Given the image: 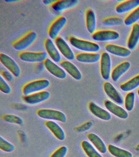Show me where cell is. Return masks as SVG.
Segmentation results:
<instances>
[{"label": "cell", "instance_id": "obj_1", "mask_svg": "<svg viewBox=\"0 0 139 157\" xmlns=\"http://www.w3.org/2000/svg\"><path fill=\"white\" fill-rule=\"evenodd\" d=\"M69 42L75 48L86 52L96 53L99 51L101 49L99 45L96 43L74 36L69 38Z\"/></svg>", "mask_w": 139, "mask_h": 157}, {"label": "cell", "instance_id": "obj_2", "mask_svg": "<svg viewBox=\"0 0 139 157\" xmlns=\"http://www.w3.org/2000/svg\"><path fill=\"white\" fill-rule=\"evenodd\" d=\"M50 85L49 81L47 79L36 80L29 82L23 88V93L25 96H27L34 93L42 91L48 88Z\"/></svg>", "mask_w": 139, "mask_h": 157}, {"label": "cell", "instance_id": "obj_3", "mask_svg": "<svg viewBox=\"0 0 139 157\" xmlns=\"http://www.w3.org/2000/svg\"><path fill=\"white\" fill-rule=\"evenodd\" d=\"M38 116L41 118L49 121L65 123L67 121L65 114L60 110L51 109H41L37 112Z\"/></svg>", "mask_w": 139, "mask_h": 157}, {"label": "cell", "instance_id": "obj_4", "mask_svg": "<svg viewBox=\"0 0 139 157\" xmlns=\"http://www.w3.org/2000/svg\"><path fill=\"white\" fill-rule=\"evenodd\" d=\"M37 34L36 32L30 31L22 37L13 44V47L18 51H23L31 46L36 40Z\"/></svg>", "mask_w": 139, "mask_h": 157}, {"label": "cell", "instance_id": "obj_5", "mask_svg": "<svg viewBox=\"0 0 139 157\" xmlns=\"http://www.w3.org/2000/svg\"><path fill=\"white\" fill-rule=\"evenodd\" d=\"M0 61L2 64L16 77H20L21 70L17 63L12 58L4 53L0 54Z\"/></svg>", "mask_w": 139, "mask_h": 157}, {"label": "cell", "instance_id": "obj_6", "mask_svg": "<svg viewBox=\"0 0 139 157\" xmlns=\"http://www.w3.org/2000/svg\"><path fill=\"white\" fill-rule=\"evenodd\" d=\"M19 57L22 61L28 63L44 62L47 57V53L45 52H23L19 54Z\"/></svg>", "mask_w": 139, "mask_h": 157}, {"label": "cell", "instance_id": "obj_7", "mask_svg": "<svg viewBox=\"0 0 139 157\" xmlns=\"http://www.w3.org/2000/svg\"><path fill=\"white\" fill-rule=\"evenodd\" d=\"M50 96L51 94L49 92L44 90L30 95L25 96L24 100L27 104L35 105L46 101L49 99Z\"/></svg>", "mask_w": 139, "mask_h": 157}, {"label": "cell", "instance_id": "obj_8", "mask_svg": "<svg viewBox=\"0 0 139 157\" xmlns=\"http://www.w3.org/2000/svg\"><path fill=\"white\" fill-rule=\"evenodd\" d=\"M67 19L64 16L57 18L50 26L48 30L49 36L52 39H56L58 34L67 24Z\"/></svg>", "mask_w": 139, "mask_h": 157}, {"label": "cell", "instance_id": "obj_9", "mask_svg": "<svg viewBox=\"0 0 139 157\" xmlns=\"http://www.w3.org/2000/svg\"><path fill=\"white\" fill-rule=\"evenodd\" d=\"M103 88L105 93L112 101L118 105H123L124 103L123 97L112 83L105 82Z\"/></svg>", "mask_w": 139, "mask_h": 157}, {"label": "cell", "instance_id": "obj_10", "mask_svg": "<svg viewBox=\"0 0 139 157\" xmlns=\"http://www.w3.org/2000/svg\"><path fill=\"white\" fill-rule=\"evenodd\" d=\"M112 61L109 54L104 52L102 54L101 59V72L102 78L108 80L111 75Z\"/></svg>", "mask_w": 139, "mask_h": 157}, {"label": "cell", "instance_id": "obj_11", "mask_svg": "<svg viewBox=\"0 0 139 157\" xmlns=\"http://www.w3.org/2000/svg\"><path fill=\"white\" fill-rule=\"evenodd\" d=\"M44 66L47 71L57 78L60 79L67 78L66 71L50 59H47L44 61Z\"/></svg>", "mask_w": 139, "mask_h": 157}, {"label": "cell", "instance_id": "obj_12", "mask_svg": "<svg viewBox=\"0 0 139 157\" xmlns=\"http://www.w3.org/2000/svg\"><path fill=\"white\" fill-rule=\"evenodd\" d=\"M92 39L96 41H109L118 40L119 34L118 32L112 30H101L95 32Z\"/></svg>", "mask_w": 139, "mask_h": 157}, {"label": "cell", "instance_id": "obj_13", "mask_svg": "<svg viewBox=\"0 0 139 157\" xmlns=\"http://www.w3.org/2000/svg\"><path fill=\"white\" fill-rule=\"evenodd\" d=\"M56 46L60 52L67 59L73 61L75 58L73 50L63 38L58 36L55 39Z\"/></svg>", "mask_w": 139, "mask_h": 157}, {"label": "cell", "instance_id": "obj_14", "mask_svg": "<svg viewBox=\"0 0 139 157\" xmlns=\"http://www.w3.org/2000/svg\"><path fill=\"white\" fill-rule=\"evenodd\" d=\"M104 106L109 112L119 118L126 120L129 117L127 112L119 105L109 100L104 102Z\"/></svg>", "mask_w": 139, "mask_h": 157}, {"label": "cell", "instance_id": "obj_15", "mask_svg": "<svg viewBox=\"0 0 139 157\" xmlns=\"http://www.w3.org/2000/svg\"><path fill=\"white\" fill-rule=\"evenodd\" d=\"M45 46L47 55H49L53 62L56 63L61 62L62 57L60 53L52 39H46L45 42Z\"/></svg>", "mask_w": 139, "mask_h": 157}, {"label": "cell", "instance_id": "obj_16", "mask_svg": "<svg viewBox=\"0 0 139 157\" xmlns=\"http://www.w3.org/2000/svg\"><path fill=\"white\" fill-rule=\"evenodd\" d=\"M89 109L93 115L101 120L108 121L112 119V115L109 112L98 106L93 102L89 104Z\"/></svg>", "mask_w": 139, "mask_h": 157}, {"label": "cell", "instance_id": "obj_17", "mask_svg": "<svg viewBox=\"0 0 139 157\" xmlns=\"http://www.w3.org/2000/svg\"><path fill=\"white\" fill-rule=\"evenodd\" d=\"M60 65L63 69L74 79L77 81L81 80L82 75L79 69L70 61H63L60 63Z\"/></svg>", "mask_w": 139, "mask_h": 157}, {"label": "cell", "instance_id": "obj_18", "mask_svg": "<svg viewBox=\"0 0 139 157\" xmlns=\"http://www.w3.org/2000/svg\"><path fill=\"white\" fill-rule=\"evenodd\" d=\"M79 2L78 0L56 1L52 5V7L56 12H63L66 10L74 8L77 6Z\"/></svg>", "mask_w": 139, "mask_h": 157}, {"label": "cell", "instance_id": "obj_19", "mask_svg": "<svg viewBox=\"0 0 139 157\" xmlns=\"http://www.w3.org/2000/svg\"><path fill=\"white\" fill-rule=\"evenodd\" d=\"M45 124L57 139L61 141L65 139L66 135L64 130L55 121L48 120L46 121Z\"/></svg>", "mask_w": 139, "mask_h": 157}, {"label": "cell", "instance_id": "obj_20", "mask_svg": "<svg viewBox=\"0 0 139 157\" xmlns=\"http://www.w3.org/2000/svg\"><path fill=\"white\" fill-rule=\"evenodd\" d=\"M105 48L107 52L119 57H127L131 54L129 49L114 44H107Z\"/></svg>", "mask_w": 139, "mask_h": 157}, {"label": "cell", "instance_id": "obj_21", "mask_svg": "<svg viewBox=\"0 0 139 157\" xmlns=\"http://www.w3.org/2000/svg\"><path fill=\"white\" fill-rule=\"evenodd\" d=\"M101 55L98 53H80L75 56V59L82 63H94L101 60Z\"/></svg>", "mask_w": 139, "mask_h": 157}, {"label": "cell", "instance_id": "obj_22", "mask_svg": "<svg viewBox=\"0 0 139 157\" xmlns=\"http://www.w3.org/2000/svg\"><path fill=\"white\" fill-rule=\"evenodd\" d=\"M139 6V0H128L123 1L116 7V12L118 13H124L135 10Z\"/></svg>", "mask_w": 139, "mask_h": 157}, {"label": "cell", "instance_id": "obj_23", "mask_svg": "<svg viewBox=\"0 0 139 157\" xmlns=\"http://www.w3.org/2000/svg\"><path fill=\"white\" fill-rule=\"evenodd\" d=\"M130 66V63L128 61L123 62L117 66L111 73L112 80L114 82H117L122 76L129 71Z\"/></svg>", "mask_w": 139, "mask_h": 157}, {"label": "cell", "instance_id": "obj_24", "mask_svg": "<svg viewBox=\"0 0 139 157\" xmlns=\"http://www.w3.org/2000/svg\"><path fill=\"white\" fill-rule=\"evenodd\" d=\"M87 137L89 141L96 149L102 154H105L107 149L104 142L96 134L90 133L87 135Z\"/></svg>", "mask_w": 139, "mask_h": 157}, {"label": "cell", "instance_id": "obj_25", "mask_svg": "<svg viewBox=\"0 0 139 157\" xmlns=\"http://www.w3.org/2000/svg\"><path fill=\"white\" fill-rule=\"evenodd\" d=\"M139 41V24L135 23L133 25L131 33L127 42L128 48L134 50L136 48Z\"/></svg>", "mask_w": 139, "mask_h": 157}, {"label": "cell", "instance_id": "obj_26", "mask_svg": "<svg viewBox=\"0 0 139 157\" xmlns=\"http://www.w3.org/2000/svg\"><path fill=\"white\" fill-rule=\"evenodd\" d=\"M86 24L89 33L92 34L95 33L96 27V14L92 10H88L86 11Z\"/></svg>", "mask_w": 139, "mask_h": 157}, {"label": "cell", "instance_id": "obj_27", "mask_svg": "<svg viewBox=\"0 0 139 157\" xmlns=\"http://www.w3.org/2000/svg\"><path fill=\"white\" fill-rule=\"evenodd\" d=\"M84 151L88 157H103L96 149L95 147L88 141H83L81 143Z\"/></svg>", "mask_w": 139, "mask_h": 157}, {"label": "cell", "instance_id": "obj_28", "mask_svg": "<svg viewBox=\"0 0 139 157\" xmlns=\"http://www.w3.org/2000/svg\"><path fill=\"white\" fill-rule=\"evenodd\" d=\"M108 150L110 153L115 157H133V155L129 151L122 149L116 146L109 144Z\"/></svg>", "mask_w": 139, "mask_h": 157}, {"label": "cell", "instance_id": "obj_29", "mask_svg": "<svg viewBox=\"0 0 139 157\" xmlns=\"http://www.w3.org/2000/svg\"><path fill=\"white\" fill-rule=\"evenodd\" d=\"M139 86V75L135 76L129 81L120 86V88L123 91H132Z\"/></svg>", "mask_w": 139, "mask_h": 157}, {"label": "cell", "instance_id": "obj_30", "mask_svg": "<svg viewBox=\"0 0 139 157\" xmlns=\"http://www.w3.org/2000/svg\"><path fill=\"white\" fill-rule=\"evenodd\" d=\"M139 20V6L135 9L126 17L124 23L127 26L134 25Z\"/></svg>", "mask_w": 139, "mask_h": 157}, {"label": "cell", "instance_id": "obj_31", "mask_svg": "<svg viewBox=\"0 0 139 157\" xmlns=\"http://www.w3.org/2000/svg\"><path fill=\"white\" fill-rule=\"evenodd\" d=\"M124 106L127 111H132L135 103V94L133 92H129L126 96L124 101Z\"/></svg>", "mask_w": 139, "mask_h": 157}, {"label": "cell", "instance_id": "obj_32", "mask_svg": "<svg viewBox=\"0 0 139 157\" xmlns=\"http://www.w3.org/2000/svg\"><path fill=\"white\" fill-rule=\"evenodd\" d=\"M0 148L3 151L11 153L15 150V147L2 136H0Z\"/></svg>", "mask_w": 139, "mask_h": 157}, {"label": "cell", "instance_id": "obj_33", "mask_svg": "<svg viewBox=\"0 0 139 157\" xmlns=\"http://www.w3.org/2000/svg\"><path fill=\"white\" fill-rule=\"evenodd\" d=\"M2 119L6 122L19 125H23L24 120L20 117L12 114H7L2 117Z\"/></svg>", "mask_w": 139, "mask_h": 157}, {"label": "cell", "instance_id": "obj_34", "mask_svg": "<svg viewBox=\"0 0 139 157\" xmlns=\"http://www.w3.org/2000/svg\"><path fill=\"white\" fill-rule=\"evenodd\" d=\"M124 23L121 18L118 17H111L104 20L103 24L107 26L121 25Z\"/></svg>", "mask_w": 139, "mask_h": 157}, {"label": "cell", "instance_id": "obj_35", "mask_svg": "<svg viewBox=\"0 0 139 157\" xmlns=\"http://www.w3.org/2000/svg\"><path fill=\"white\" fill-rule=\"evenodd\" d=\"M0 90L5 94H9L12 92L11 87L1 75L0 76Z\"/></svg>", "mask_w": 139, "mask_h": 157}, {"label": "cell", "instance_id": "obj_36", "mask_svg": "<svg viewBox=\"0 0 139 157\" xmlns=\"http://www.w3.org/2000/svg\"><path fill=\"white\" fill-rule=\"evenodd\" d=\"M68 148L66 146H62L52 155L50 157H65L68 153Z\"/></svg>", "mask_w": 139, "mask_h": 157}, {"label": "cell", "instance_id": "obj_37", "mask_svg": "<svg viewBox=\"0 0 139 157\" xmlns=\"http://www.w3.org/2000/svg\"><path fill=\"white\" fill-rule=\"evenodd\" d=\"M93 126V123L91 121H88L85 123L83 124L81 126L77 128L76 131L79 132H86L90 129Z\"/></svg>", "mask_w": 139, "mask_h": 157}, {"label": "cell", "instance_id": "obj_38", "mask_svg": "<svg viewBox=\"0 0 139 157\" xmlns=\"http://www.w3.org/2000/svg\"><path fill=\"white\" fill-rule=\"evenodd\" d=\"M1 76L7 82H11L14 80L13 75L9 71L4 70L1 72Z\"/></svg>", "mask_w": 139, "mask_h": 157}, {"label": "cell", "instance_id": "obj_39", "mask_svg": "<svg viewBox=\"0 0 139 157\" xmlns=\"http://www.w3.org/2000/svg\"><path fill=\"white\" fill-rule=\"evenodd\" d=\"M56 1L54 0H44V1H42V2L44 4L46 5H49L50 4H52L55 2Z\"/></svg>", "mask_w": 139, "mask_h": 157}, {"label": "cell", "instance_id": "obj_40", "mask_svg": "<svg viewBox=\"0 0 139 157\" xmlns=\"http://www.w3.org/2000/svg\"><path fill=\"white\" fill-rule=\"evenodd\" d=\"M6 2H18L19 1H16V0H8V1H5Z\"/></svg>", "mask_w": 139, "mask_h": 157}, {"label": "cell", "instance_id": "obj_41", "mask_svg": "<svg viewBox=\"0 0 139 157\" xmlns=\"http://www.w3.org/2000/svg\"><path fill=\"white\" fill-rule=\"evenodd\" d=\"M136 149L137 150H139V144L138 145Z\"/></svg>", "mask_w": 139, "mask_h": 157}, {"label": "cell", "instance_id": "obj_42", "mask_svg": "<svg viewBox=\"0 0 139 157\" xmlns=\"http://www.w3.org/2000/svg\"><path fill=\"white\" fill-rule=\"evenodd\" d=\"M137 94H138V95L139 97V89H138V91H137Z\"/></svg>", "mask_w": 139, "mask_h": 157}]
</instances>
